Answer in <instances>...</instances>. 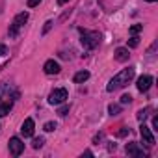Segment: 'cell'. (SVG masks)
<instances>
[{"label":"cell","instance_id":"obj_1","mask_svg":"<svg viewBox=\"0 0 158 158\" xmlns=\"http://www.w3.org/2000/svg\"><path fill=\"white\" fill-rule=\"evenodd\" d=\"M134 78V67H128V69H123L121 73H117L112 80L108 82V86H106V91H117V89H121V88H125L130 80Z\"/></svg>","mask_w":158,"mask_h":158},{"label":"cell","instance_id":"obj_2","mask_svg":"<svg viewBox=\"0 0 158 158\" xmlns=\"http://www.w3.org/2000/svg\"><path fill=\"white\" fill-rule=\"evenodd\" d=\"M78 32H80V41H82V45H84L86 50H93V48L99 47V43H101V32H97V30H84V28H80Z\"/></svg>","mask_w":158,"mask_h":158},{"label":"cell","instance_id":"obj_3","mask_svg":"<svg viewBox=\"0 0 158 158\" xmlns=\"http://www.w3.org/2000/svg\"><path fill=\"white\" fill-rule=\"evenodd\" d=\"M26 21H28V13H26V11H21V13H17V15H15V19H13V21H11V24H10L8 35H10L11 39H13V37H17V35H19V32L24 28Z\"/></svg>","mask_w":158,"mask_h":158},{"label":"cell","instance_id":"obj_4","mask_svg":"<svg viewBox=\"0 0 158 158\" xmlns=\"http://www.w3.org/2000/svg\"><path fill=\"white\" fill-rule=\"evenodd\" d=\"M67 99H69V93H67L65 88H56V89H52L50 95H48V102H50V104H63Z\"/></svg>","mask_w":158,"mask_h":158},{"label":"cell","instance_id":"obj_5","mask_svg":"<svg viewBox=\"0 0 158 158\" xmlns=\"http://www.w3.org/2000/svg\"><path fill=\"white\" fill-rule=\"evenodd\" d=\"M2 99H11V101H15V99H19V91L13 88V84H0V101Z\"/></svg>","mask_w":158,"mask_h":158},{"label":"cell","instance_id":"obj_6","mask_svg":"<svg viewBox=\"0 0 158 158\" xmlns=\"http://www.w3.org/2000/svg\"><path fill=\"white\" fill-rule=\"evenodd\" d=\"M23 151H24L23 139L17 138V136L10 138V152H11V156H19V154H23Z\"/></svg>","mask_w":158,"mask_h":158},{"label":"cell","instance_id":"obj_7","mask_svg":"<svg viewBox=\"0 0 158 158\" xmlns=\"http://www.w3.org/2000/svg\"><path fill=\"white\" fill-rule=\"evenodd\" d=\"M125 151H127V154H128V156H136V158H139V156H147V152H145V151L139 147V143H136V141L127 143Z\"/></svg>","mask_w":158,"mask_h":158},{"label":"cell","instance_id":"obj_8","mask_svg":"<svg viewBox=\"0 0 158 158\" xmlns=\"http://www.w3.org/2000/svg\"><path fill=\"white\" fill-rule=\"evenodd\" d=\"M151 86H152V76H151V74H143V76H139V78H138V84H136L138 91L145 93V91H149V88H151Z\"/></svg>","mask_w":158,"mask_h":158},{"label":"cell","instance_id":"obj_9","mask_svg":"<svg viewBox=\"0 0 158 158\" xmlns=\"http://www.w3.org/2000/svg\"><path fill=\"white\" fill-rule=\"evenodd\" d=\"M139 134H141V138H143V141L149 145V147H152L154 143H156V139H154V136H152V132H151V128L145 125V123H141V127H139Z\"/></svg>","mask_w":158,"mask_h":158},{"label":"cell","instance_id":"obj_10","mask_svg":"<svg viewBox=\"0 0 158 158\" xmlns=\"http://www.w3.org/2000/svg\"><path fill=\"white\" fill-rule=\"evenodd\" d=\"M34 128H35L34 119L28 117V119H24V123L21 125V134H23L24 138H32V136H34Z\"/></svg>","mask_w":158,"mask_h":158},{"label":"cell","instance_id":"obj_11","mask_svg":"<svg viewBox=\"0 0 158 158\" xmlns=\"http://www.w3.org/2000/svg\"><path fill=\"white\" fill-rule=\"evenodd\" d=\"M43 71H45L47 74H58V73L61 71V67H60V63H58V61H54V60H48V61H45V65H43Z\"/></svg>","mask_w":158,"mask_h":158},{"label":"cell","instance_id":"obj_12","mask_svg":"<svg viewBox=\"0 0 158 158\" xmlns=\"http://www.w3.org/2000/svg\"><path fill=\"white\" fill-rule=\"evenodd\" d=\"M115 60L117 61H128V58H130V52H128V48H125V47H119L117 50H115Z\"/></svg>","mask_w":158,"mask_h":158},{"label":"cell","instance_id":"obj_13","mask_svg":"<svg viewBox=\"0 0 158 158\" xmlns=\"http://www.w3.org/2000/svg\"><path fill=\"white\" fill-rule=\"evenodd\" d=\"M11 108H13V101H11V99H8V101H4V102H0V117L8 115V114L11 112Z\"/></svg>","mask_w":158,"mask_h":158},{"label":"cell","instance_id":"obj_14","mask_svg":"<svg viewBox=\"0 0 158 158\" xmlns=\"http://www.w3.org/2000/svg\"><path fill=\"white\" fill-rule=\"evenodd\" d=\"M88 78H89V73H88V71H78V73L73 76V82H74V84H84Z\"/></svg>","mask_w":158,"mask_h":158},{"label":"cell","instance_id":"obj_15","mask_svg":"<svg viewBox=\"0 0 158 158\" xmlns=\"http://www.w3.org/2000/svg\"><path fill=\"white\" fill-rule=\"evenodd\" d=\"M149 112H151V108H143V110H139V112H138V121H139V123H145Z\"/></svg>","mask_w":158,"mask_h":158},{"label":"cell","instance_id":"obj_16","mask_svg":"<svg viewBox=\"0 0 158 158\" xmlns=\"http://www.w3.org/2000/svg\"><path fill=\"white\" fill-rule=\"evenodd\" d=\"M108 112H110V115H117L121 112V106L119 104H110L108 106Z\"/></svg>","mask_w":158,"mask_h":158},{"label":"cell","instance_id":"obj_17","mask_svg":"<svg viewBox=\"0 0 158 158\" xmlns=\"http://www.w3.org/2000/svg\"><path fill=\"white\" fill-rule=\"evenodd\" d=\"M141 30H143V24H132V26H130V34H132V35H138Z\"/></svg>","mask_w":158,"mask_h":158},{"label":"cell","instance_id":"obj_18","mask_svg":"<svg viewBox=\"0 0 158 158\" xmlns=\"http://www.w3.org/2000/svg\"><path fill=\"white\" fill-rule=\"evenodd\" d=\"M56 127H58V125H56L54 121H48V123H45V127H43V128H45L47 132H54V130H56Z\"/></svg>","mask_w":158,"mask_h":158},{"label":"cell","instance_id":"obj_19","mask_svg":"<svg viewBox=\"0 0 158 158\" xmlns=\"http://www.w3.org/2000/svg\"><path fill=\"white\" fill-rule=\"evenodd\" d=\"M32 145H34V149H41V147L45 145V139H43V138H35Z\"/></svg>","mask_w":158,"mask_h":158},{"label":"cell","instance_id":"obj_20","mask_svg":"<svg viewBox=\"0 0 158 158\" xmlns=\"http://www.w3.org/2000/svg\"><path fill=\"white\" fill-rule=\"evenodd\" d=\"M138 45H139V37H138V35H132V37H130V41H128V47H132V48H134V47H138Z\"/></svg>","mask_w":158,"mask_h":158},{"label":"cell","instance_id":"obj_21","mask_svg":"<svg viewBox=\"0 0 158 158\" xmlns=\"http://www.w3.org/2000/svg\"><path fill=\"white\" fill-rule=\"evenodd\" d=\"M52 26H54V23H52V21H47V23H45V26H43V35H47V34H48V30H50Z\"/></svg>","mask_w":158,"mask_h":158},{"label":"cell","instance_id":"obj_22","mask_svg":"<svg viewBox=\"0 0 158 158\" xmlns=\"http://www.w3.org/2000/svg\"><path fill=\"white\" fill-rule=\"evenodd\" d=\"M39 4H41V0H28V2H26L28 8H35V6H39Z\"/></svg>","mask_w":158,"mask_h":158},{"label":"cell","instance_id":"obj_23","mask_svg":"<svg viewBox=\"0 0 158 158\" xmlns=\"http://www.w3.org/2000/svg\"><path fill=\"white\" fill-rule=\"evenodd\" d=\"M132 102V97L130 95H123L121 97V104H130Z\"/></svg>","mask_w":158,"mask_h":158},{"label":"cell","instance_id":"obj_24","mask_svg":"<svg viewBox=\"0 0 158 158\" xmlns=\"http://www.w3.org/2000/svg\"><path fill=\"white\" fill-rule=\"evenodd\" d=\"M67 112H69V104H63V106L58 110V114H60V115H67Z\"/></svg>","mask_w":158,"mask_h":158},{"label":"cell","instance_id":"obj_25","mask_svg":"<svg viewBox=\"0 0 158 158\" xmlns=\"http://www.w3.org/2000/svg\"><path fill=\"white\" fill-rule=\"evenodd\" d=\"M6 54H8V47L6 45H0V58L6 56Z\"/></svg>","mask_w":158,"mask_h":158},{"label":"cell","instance_id":"obj_26","mask_svg":"<svg viewBox=\"0 0 158 158\" xmlns=\"http://www.w3.org/2000/svg\"><path fill=\"white\" fill-rule=\"evenodd\" d=\"M128 132H130V130H128V128H127V127H125V128H121V130H119V132H117V136H119V138H123V136H127V134H128Z\"/></svg>","mask_w":158,"mask_h":158},{"label":"cell","instance_id":"obj_27","mask_svg":"<svg viewBox=\"0 0 158 158\" xmlns=\"http://www.w3.org/2000/svg\"><path fill=\"white\" fill-rule=\"evenodd\" d=\"M152 130H158V115L152 117Z\"/></svg>","mask_w":158,"mask_h":158},{"label":"cell","instance_id":"obj_28","mask_svg":"<svg viewBox=\"0 0 158 158\" xmlns=\"http://www.w3.org/2000/svg\"><path fill=\"white\" fill-rule=\"evenodd\" d=\"M69 0H58V6H63V4H67Z\"/></svg>","mask_w":158,"mask_h":158},{"label":"cell","instance_id":"obj_29","mask_svg":"<svg viewBox=\"0 0 158 158\" xmlns=\"http://www.w3.org/2000/svg\"><path fill=\"white\" fill-rule=\"evenodd\" d=\"M147 2H156V0H147Z\"/></svg>","mask_w":158,"mask_h":158}]
</instances>
